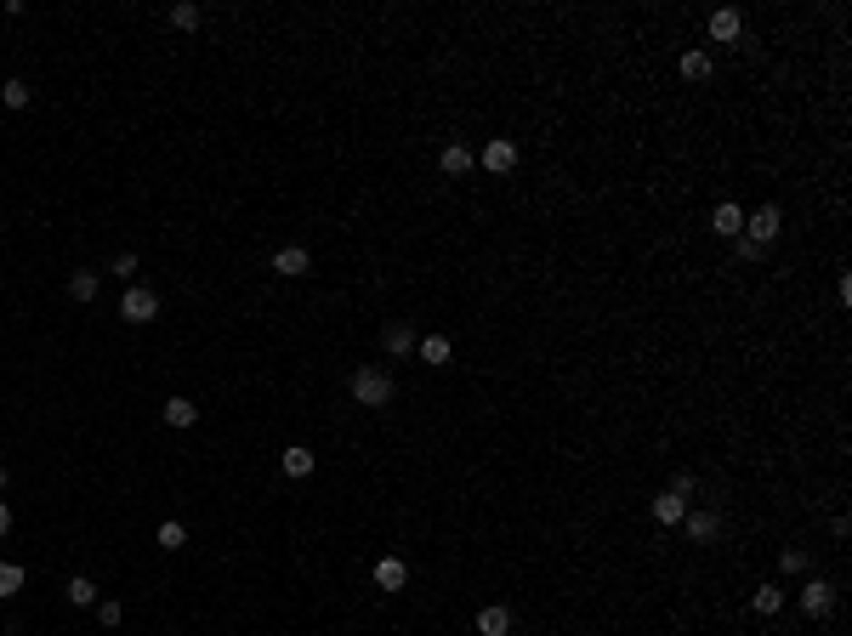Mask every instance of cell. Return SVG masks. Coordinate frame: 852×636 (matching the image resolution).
I'll return each mask as SVG.
<instances>
[{
	"label": "cell",
	"instance_id": "cell-10",
	"mask_svg": "<svg viewBox=\"0 0 852 636\" xmlns=\"http://www.w3.org/2000/svg\"><path fill=\"white\" fill-rule=\"evenodd\" d=\"M711 233H721V239H739V233H744V205L721 199V205L711 210Z\"/></svg>",
	"mask_w": 852,
	"mask_h": 636
},
{
	"label": "cell",
	"instance_id": "cell-4",
	"mask_svg": "<svg viewBox=\"0 0 852 636\" xmlns=\"http://www.w3.org/2000/svg\"><path fill=\"white\" fill-rule=\"evenodd\" d=\"M796 602H801V613H807V620H824V613H836V580L813 574V580L801 585V597H796Z\"/></svg>",
	"mask_w": 852,
	"mask_h": 636
},
{
	"label": "cell",
	"instance_id": "cell-12",
	"mask_svg": "<svg viewBox=\"0 0 852 636\" xmlns=\"http://www.w3.org/2000/svg\"><path fill=\"white\" fill-rule=\"evenodd\" d=\"M711 74H716V57H711L705 46H688V52H682V80H693V86H699V80H711Z\"/></svg>",
	"mask_w": 852,
	"mask_h": 636
},
{
	"label": "cell",
	"instance_id": "cell-30",
	"mask_svg": "<svg viewBox=\"0 0 852 636\" xmlns=\"http://www.w3.org/2000/svg\"><path fill=\"white\" fill-rule=\"evenodd\" d=\"M120 613H125V608H120V602H97V620H102V625H109V631H114V625H120Z\"/></svg>",
	"mask_w": 852,
	"mask_h": 636
},
{
	"label": "cell",
	"instance_id": "cell-19",
	"mask_svg": "<svg viewBox=\"0 0 852 636\" xmlns=\"http://www.w3.org/2000/svg\"><path fill=\"white\" fill-rule=\"evenodd\" d=\"M415 352H421V364H450V352H455V347H450V335H426Z\"/></svg>",
	"mask_w": 852,
	"mask_h": 636
},
{
	"label": "cell",
	"instance_id": "cell-7",
	"mask_svg": "<svg viewBox=\"0 0 852 636\" xmlns=\"http://www.w3.org/2000/svg\"><path fill=\"white\" fill-rule=\"evenodd\" d=\"M273 273H279V279H307L313 256H307L302 245H285V250H273Z\"/></svg>",
	"mask_w": 852,
	"mask_h": 636
},
{
	"label": "cell",
	"instance_id": "cell-9",
	"mask_svg": "<svg viewBox=\"0 0 852 636\" xmlns=\"http://www.w3.org/2000/svg\"><path fill=\"white\" fill-rule=\"evenodd\" d=\"M705 29H711L716 46H733V40L744 34V17H739V6H721V12H711V24H705Z\"/></svg>",
	"mask_w": 852,
	"mask_h": 636
},
{
	"label": "cell",
	"instance_id": "cell-21",
	"mask_svg": "<svg viewBox=\"0 0 852 636\" xmlns=\"http://www.w3.org/2000/svg\"><path fill=\"white\" fill-rule=\"evenodd\" d=\"M165 17H170V29H182V34H188V29H199V24H205V12L194 6V0H182V6H170Z\"/></svg>",
	"mask_w": 852,
	"mask_h": 636
},
{
	"label": "cell",
	"instance_id": "cell-15",
	"mask_svg": "<svg viewBox=\"0 0 852 636\" xmlns=\"http://www.w3.org/2000/svg\"><path fill=\"white\" fill-rule=\"evenodd\" d=\"M478 636H511V608H500V602L478 608Z\"/></svg>",
	"mask_w": 852,
	"mask_h": 636
},
{
	"label": "cell",
	"instance_id": "cell-23",
	"mask_svg": "<svg viewBox=\"0 0 852 636\" xmlns=\"http://www.w3.org/2000/svg\"><path fill=\"white\" fill-rule=\"evenodd\" d=\"M750 608H756V613H767V620H773V613L784 608V591H779V585H761L756 597H750Z\"/></svg>",
	"mask_w": 852,
	"mask_h": 636
},
{
	"label": "cell",
	"instance_id": "cell-8",
	"mask_svg": "<svg viewBox=\"0 0 852 636\" xmlns=\"http://www.w3.org/2000/svg\"><path fill=\"white\" fill-rule=\"evenodd\" d=\"M381 347H387L392 358H403V352H415V347H421V335H415L410 318H392V324L381 330Z\"/></svg>",
	"mask_w": 852,
	"mask_h": 636
},
{
	"label": "cell",
	"instance_id": "cell-3",
	"mask_svg": "<svg viewBox=\"0 0 852 636\" xmlns=\"http://www.w3.org/2000/svg\"><path fill=\"white\" fill-rule=\"evenodd\" d=\"M779 233H784V210L779 205H761V210H750V217H744V239L750 245H779Z\"/></svg>",
	"mask_w": 852,
	"mask_h": 636
},
{
	"label": "cell",
	"instance_id": "cell-1",
	"mask_svg": "<svg viewBox=\"0 0 852 636\" xmlns=\"http://www.w3.org/2000/svg\"><path fill=\"white\" fill-rule=\"evenodd\" d=\"M347 387H353V398H358L364 410H387V404H392V392H398V387H392V375L381 370V364H358Z\"/></svg>",
	"mask_w": 852,
	"mask_h": 636
},
{
	"label": "cell",
	"instance_id": "cell-18",
	"mask_svg": "<svg viewBox=\"0 0 852 636\" xmlns=\"http://www.w3.org/2000/svg\"><path fill=\"white\" fill-rule=\"evenodd\" d=\"M29 97H34V92H29V80H17V74H12V80H0V109H29Z\"/></svg>",
	"mask_w": 852,
	"mask_h": 636
},
{
	"label": "cell",
	"instance_id": "cell-22",
	"mask_svg": "<svg viewBox=\"0 0 852 636\" xmlns=\"http://www.w3.org/2000/svg\"><path fill=\"white\" fill-rule=\"evenodd\" d=\"M69 295H74V302H97V273H92V267L69 273Z\"/></svg>",
	"mask_w": 852,
	"mask_h": 636
},
{
	"label": "cell",
	"instance_id": "cell-6",
	"mask_svg": "<svg viewBox=\"0 0 852 636\" xmlns=\"http://www.w3.org/2000/svg\"><path fill=\"white\" fill-rule=\"evenodd\" d=\"M478 165H483V171H495V177H511V171H518V142H511V137H489Z\"/></svg>",
	"mask_w": 852,
	"mask_h": 636
},
{
	"label": "cell",
	"instance_id": "cell-13",
	"mask_svg": "<svg viewBox=\"0 0 852 636\" xmlns=\"http://www.w3.org/2000/svg\"><path fill=\"white\" fill-rule=\"evenodd\" d=\"M375 585L381 591H403V585H410V563H403V557H381L375 563Z\"/></svg>",
	"mask_w": 852,
	"mask_h": 636
},
{
	"label": "cell",
	"instance_id": "cell-31",
	"mask_svg": "<svg viewBox=\"0 0 852 636\" xmlns=\"http://www.w3.org/2000/svg\"><path fill=\"white\" fill-rule=\"evenodd\" d=\"M0 535H12V506L0 500Z\"/></svg>",
	"mask_w": 852,
	"mask_h": 636
},
{
	"label": "cell",
	"instance_id": "cell-14",
	"mask_svg": "<svg viewBox=\"0 0 852 636\" xmlns=\"http://www.w3.org/2000/svg\"><path fill=\"white\" fill-rule=\"evenodd\" d=\"M279 466H285V477H313V466H318V455L307 449V443H290V449L279 455Z\"/></svg>",
	"mask_w": 852,
	"mask_h": 636
},
{
	"label": "cell",
	"instance_id": "cell-26",
	"mask_svg": "<svg viewBox=\"0 0 852 636\" xmlns=\"http://www.w3.org/2000/svg\"><path fill=\"white\" fill-rule=\"evenodd\" d=\"M24 591V568L17 563H0V597H17Z\"/></svg>",
	"mask_w": 852,
	"mask_h": 636
},
{
	"label": "cell",
	"instance_id": "cell-32",
	"mask_svg": "<svg viewBox=\"0 0 852 636\" xmlns=\"http://www.w3.org/2000/svg\"><path fill=\"white\" fill-rule=\"evenodd\" d=\"M6 483H12V477H6V466H0V495H6Z\"/></svg>",
	"mask_w": 852,
	"mask_h": 636
},
{
	"label": "cell",
	"instance_id": "cell-11",
	"mask_svg": "<svg viewBox=\"0 0 852 636\" xmlns=\"http://www.w3.org/2000/svg\"><path fill=\"white\" fill-rule=\"evenodd\" d=\"M160 420H165V427H177V432H188V427L199 420V404H194V398H165Z\"/></svg>",
	"mask_w": 852,
	"mask_h": 636
},
{
	"label": "cell",
	"instance_id": "cell-29",
	"mask_svg": "<svg viewBox=\"0 0 852 636\" xmlns=\"http://www.w3.org/2000/svg\"><path fill=\"white\" fill-rule=\"evenodd\" d=\"M728 245H733V256H739V262H761V256H767V250H761V245H750L744 233H739V239H728Z\"/></svg>",
	"mask_w": 852,
	"mask_h": 636
},
{
	"label": "cell",
	"instance_id": "cell-17",
	"mask_svg": "<svg viewBox=\"0 0 852 636\" xmlns=\"http://www.w3.org/2000/svg\"><path fill=\"white\" fill-rule=\"evenodd\" d=\"M682 517H688V500H676L671 489H665V495H654V523H665V528H676Z\"/></svg>",
	"mask_w": 852,
	"mask_h": 636
},
{
	"label": "cell",
	"instance_id": "cell-16",
	"mask_svg": "<svg viewBox=\"0 0 852 636\" xmlns=\"http://www.w3.org/2000/svg\"><path fill=\"white\" fill-rule=\"evenodd\" d=\"M438 165H443V171H450V177H466V171H472V165H478V154H472V148H466V142H450V148H443V154H438Z\"/></svg>",
	"mask_w": 852,
	"mask_h": 636
},
{
	"label": "cell",
	"instance_id": "cell-24",
	"mask_svg": "<svg viewBox=\"0 0 852 636\" xmlns=\"http://www.w3.org/2000/svg\"><path fill=\"white\" fill-rule=\"evenodd\" d=\"M154 540H160V551H182V545H188V528H182V523H160Z\"/></svg>",
	"mask_w": 852,
	"mask_h": 636
},
{
	"label": "cell",
	"instance_id": "cell-28",
	"mask_svg": "<svg viewBox=\"0 0 852 636\" xmlns=\"http://www.w3.org/2000/svg\"><path fill=\"white\" fill-rule=\"evenodd\" d=\"M671 495H676V500H693V495H699V477H693V472H676V477H671Z\"/></svg>",
	"mask_w": 852,
	"mask_h": 636
},
{
	"label": "cell",
	"instance_id": "cell-25",
	"mask_svg": "<svg viewBox=\"0 0 852 636\" xmlns=\"http://www.w3.org/2000/svg\"><path fill=\"white\" fill-rule=\"evenodd\" d=\"M109 273H114V279H125V284H137V250H120V256L109 262Z\"/></svg>",
	"mask_w": 852,
	"mask_h": 636
},
{
	"label": "cell",
	"instance_id": "cell-2",
	"mask_svg": "<svg viewBox=\"0 0 852 636\" xmlns=\"http://www.w3.org/2000/svg\"><path fill=\"white\" fill-rule=\"evenodd\" d=\"M120 318H125V324H154V318H160V295L148 290V284H125Z\"/></svg>",
	"mask_w": 852,
	"mask_h": 636
},
{
	"label": "cell",
	"instance_id": "cell-27",
	"mask_svg": "<svg viewBox=\"0 0 852 636\" xmlns=\"http://www.w3.org/2000/svg\"><path fill=\"white\" fill-rule=\"evenodd\" d=\"M807 563H813V557H807L801 545H784V557H779V568H784V574H807Z\"/></svg>",
	"mask_w": 852,
	"mask_h": 636
},
{
	"label": "cell",
	"instance_id": "cell-5",
	"mask_svg": "<svg viewBox=\"0 0 852 636\" xmlns=\"http://www.w3.org/2000/svg\"><path fill=\"white\" fill-rule=\"evenodd\" d=\"M682 535H688V545H716V540H721V512L699 506V512L682 517Z\"/></svg>",
	"mask_w": 852,
	"mask_h": 636
},
{
	"label": "cell",
	"instance_id": "cell-20",
	"mask_svg": "<svg viewBox=\"0 0 852 636\" xmlns=\"http://www.w3.org/2000/svg\"><path fill=\"white\" fill-rule=\"evenodd\" d=\"M63 597H69V608H92L97 602V585L85 580V574H74L69 585H63Z\"/></svg>",
	"mask_w": 852,
	"mask_h": 636
}]
</instances>
